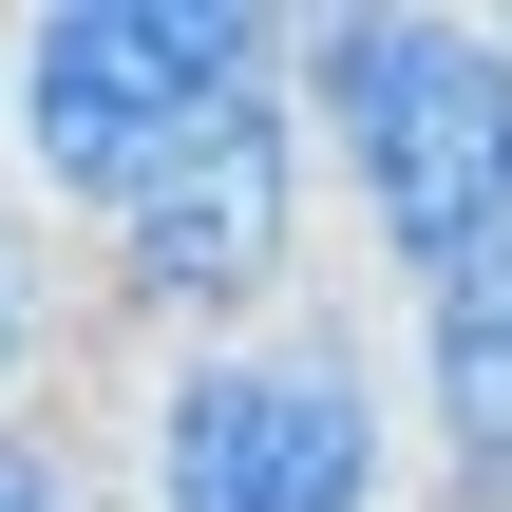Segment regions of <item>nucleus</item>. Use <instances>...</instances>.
<instances>
[{"label": "nucleus", "instance_id": "nucleus-1", "mask_svg": "<svg viewBox=\"0 0 512 512\" xmlns=\"http://www.w3.org/2000/svg\"><path fill=\"white\" fill-rule=\"evenodd\" d=\"M304 133H323V190L399 304L512 247V19L323 0L304 19Z\"/></svg>", "mask_w": 512, "mask_h": 512}, {"label": "nucleus", "instance_id": "nucleus-2", "mask_svg": "<svg viewBox=\"0 0 512 512\" xmlns=\"http://www.w3.org/2000/svg\"><path fill=\"white\" fill-rule=\"evenodd\" d=\"M133 512H418V399L342 304L266 342H171L133 380Z\"/></svg>", "mask_w": 512, "mask_h": 512}, {"label": "nucleus", "instance_id": "nucleus-3", "mask_svg": "<svg viewBox=\"0 0 512 512\" xmlns=\"http://www.w3.org/2000/svg\"><path fill=\"white\" fill-rule=\"evenodd\" d=\"M266 76H304V19H266V0H19L0 19V152L95 247L152 190V152Z\"/></svg>", "mask_w": 512, "mask_h": 512}, {"label": "nucleus", "instance_id": "nucleus-4", "mask_svg": "<svg viewBox=\"0 0 512 512\" xmlns=\"http://www.w3.org/2000/svg\"><path fill=\"white\" fill-rule=\"evenodd\" d=\"M323 209L342 190H323V133H304V76H266V95H228L152 152V190L95 228V304L152 361L171 342H266V323H304V228Z\"/></svg>", "mask_w": 512, "mask_h": 512}, {"label": "nucleus", "instance_id": "nucleus-5", "mask_svg": "<svg viewBox=\"0 0 512 512\" xmlns=\"http://www.w3.org/2000/svg\"><path fill=\"white\" fill-rule=\"evenodd\" d=\"M399 399H418V512H512V247L399 304Z\"/></svg>", "mask_w": 512, "mask_h": 512}, {"label": "nucleus", "instance_id": "nucleus-6", "mask_svg": "<svg viewBox=\"0 0 512 512\" xmlns=\"http://www.w3.org/2000/svg\"><path fill=\"white\" fill-rule=\"evenodd\" d=\"M38 361H57V285H38V209L0 190V418L38 399Z\"/></svg>", "mask_w": 512, "mask_h": 512}, {"label": "nucleus", "instance_id": "nucleus-7", "mask_svg": "<svg viewBox=\"0 0 512 512\" xmlns=\"http://www.w3.org/2000/svg\"><path fill=\"white\" fill-rule=\"evenodd\" d=\"M0 512H95V494H76V456H57L38 418H0Z\"/></svg>", "mask_w": 512, "mask_h": 512}]
</instances>
